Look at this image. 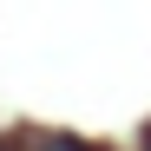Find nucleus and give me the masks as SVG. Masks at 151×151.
I'll return each instance as SVG.
<instances>
[{
    "instance_id": "obj_1",
    "label": "nucleus",
    "mask_w": 151,
    "mask_h": 151,
    "mask_svg": "<svg viewBox=\"0 0 151 151\" xmlns=\"http://www.w3.org/2000/svg\"><path fill=\"white\" fill-rule=\"evenodd\" d=\"M53 151H79V145H72V138H53Z\"/></svg>"
}]
</instances>
